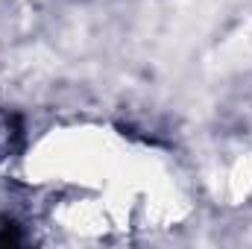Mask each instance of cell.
<instances>
[{
    "mask_svg": "<svg viewBox=\"0 0 252 249\" xmlns=\"http://www.w3.org/2000/svg\"><path fill=\"white\" fill-rule=\"evenodd\" d=\"M115 161L109 138L97 129H67L44 138L30 153V170L50 182L67 185H103L106 170Z\"/></svg>",
    "mask_w": 252,
    "mask_h": 249,
    "instance_id": "6da1fadb",
    "label": "cell"
}]
</instances>
